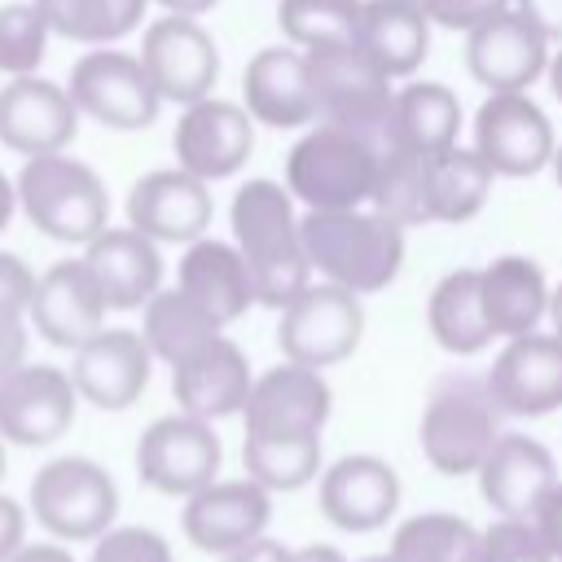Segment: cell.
Masks as SVG:
<instances>
[{
    "mask_svg": "<svg viewBox=\"0 0 562 562\" xmlns=\"http://www.w3.org/2000/svg\"><path fill=\"white\" fill-rule=\"evenodd\" d=\"M233 246L241 250L255 303L285 307L303 285H312V259L303 246V215L294 211V193L277 180H246L228 206Z\"/></svg>",
    "mask_w": 562,
    "mask_h": 562,
    "instance_id": "1",
    "label": "cell"
},
{
    "mask_svg": "<svg viewBox=\"0 0 562 562\" xmlns=\"http://www.w3.org/2000/svg\"><path fill=\"white\" fill-rule=\"evenodd\" d=\"M303 246L312 272L356 294L386 290L404 263V228L369 202L347 211H303Z\"/></svg>",
    "mask_w": 562,
    "mask_h": 562,
    "instance_id": "2",
    "label": "cell"
},
{
    "mask_svg": "<svg viewBox=\"0 0 562 562\" xmlns=\"http://www.w3.org/2000/svg\"><path fill=\"white\" fill-rule=\"evenodd\" d=\"M18 206L31 220V228H40L44 237L61 241V246H88L101 228H110V193L105 180L61 154H40L26 158L18 171Z\"/></svg>",
    "mask_w": 562,
    "mask_h": 562,
    "instance_id": "3",
    "label": "cell"
},
{
    "mask_svg": "<svg viewBox=\"0 0 562 562\" xmlns=\"http://www.w3.org/2000/svg\"><path fill=\"white\" fill-rule=\"evenodd\" d=\"M316 105L325 123H338L369 140L378 154L395 149V79L351 40L307 53Z\"/></svg>",
    "mask_w": 562,
    "mask_h": 562,
    "instance_id": "4",
    "label": "cell"
},
{
    "mask_svg": "<svg viewBox=\"0 0 562 562\" xmlns=\"http://www.w3.org/2000/svg\"><path fill=\"white\" fill-rule=\"evenodd\" d=\"M378 149L356 132L316 119L285 158V189L307 211H347L364 206L378 180Z\"/></svg>",
    "mask_w": 562,
    "mask_h": 562,
    "instance_id": "5",
    "label": "cell"
},
{
    "mask_svg": "<svg viewBox=\"0 0 562 562\" xmlns=\"http://www.w3.org/2000/svg\"><path fill=\"white\" fill-rule=\"evenodd\" d=\"M501 439V404L487 378H448L430 391L422 413V452L439 474H474Z\"/></svg>",
    "mask_w": 562,
    "mask_h": 562,
    "instance_id": "6",
    "label": "cell"
},
{
    "mask_svg": "<svg viewBox=\"0 0 562 562\" xmlns=\"http://www.w3.org/2000/svg\"><path fill=\"white\" fill-rule=\"evenodd\" d=\"M31 514L53 540H97L114 527L119 487L92 457H53L31 479Z\"/></svg>",
    "mask_w": 562,
    "mask_h": 562,
    "instance_id": "7",
    "label": "cell"
},
{
    "mask_svg": "<svg viewBox=\"0 0 562 562\" xmlns=\"http://www.w3.org/2000/svg\"><path fill=\"white\" fill-rule=\"evenodd\" d=\"M66 92L83 119L114 127V132L149 127L158 119V105H162L140 53H123L114 44H97L92 53H83L70 66Z\"/></svg>",
    "mask_w": 562,
    "mask_h": 562,
    "instance_id": "8",
    "label": "cell"
},
{
    "mask_svg": "<svg viewBox=\"0 0 562 562\" xmlns=\"http://www.w3.org/2000/svg\"><path fill=\"white\" fill-rule=\"evenodd\" d=\"M360 334H364L360 294L334 281H312L281 307L277 347H281V360L329 369L360 347Z\"/></svg>",
    "mask_w": 562,
    "mask_h": 562,
    "instance_id": "9",
    "label": "cell"
},
{
    "mask_svg": "<svg viewBox=\"0 0 562 562\" xmlns=\"http://www.w3.org/2000/svg\"><path fill=\"white\" fill-rule=\"evenodd\" d=\"M220 435L206 417L167 413L145 426L136 443V474L145 487L162 496H193L211 479H220Z\"/></svg>",
    "mask_w": 562,
    "mask_h": 562,
    "instance_id": "10",
    "label": "cell"
},
{
    "mask_svg": "<svg viewBox=\"0 0 562 562\" xmlns=\"http://www.w3.org/2000/svg\"><path fill=\"white\" fill-rule=\"evenodd\" d=\"M474 149L496 176L522 180L553 162V123L527 92H487L474 114Z\"/></svg>",
    "mask_w": 562,
    "mask_h": 562,
    "instance_id": "11",
    "label": "cell"
},
{
    "mask_svg": "<svg viewBox=\"0 0 562 562\" xmlns=\"http://www.w3.org/2000/svg\"><path fill=\"white\" fill-rule=\"evenodd\" d=\"M140 61L158 88L162 101L176 105H193L202 97H211L215 79H220V48L211 40V31L198 18H154L145 26L140 40Z\"/></svg>",
    "mask_w": 562,
    "mask_h": 562,
    "instance_id": "12",
    "label": "cell"
},
{
    "mask_svg": "<svg viewBox=\"0 0 562 562\" xmlns=\"http://www.w3.org/2000/svg\"><path fill=\"white\" fill-rule=\"evenodd\" d=\"M176 167L193 171L198 180H224L246 167L255 149V119L246 105L224 101V97H202L180 110L176 132H171Z\"/></svg>",
    "mask_w": 562,
    "mask_h": 562,
    "instance_id": "13",
    "label": "cell"
},
{
    "mask_svg": "<svg viewBox=\"0 0 562 562\" xmlns=\"http://www.w3.org/2000/svg\"><path fill=\"white\" fill-rule=\"evenodd\" d=\"M79 391L70 369L57 364H18L0 382V439L18 448H44L75 426Z\"/></svg>",
    "mask_w": 562,
    "mask_h": 562,
    "instance_id": "14",
    "label": "cell"
},
{
    "mask_svg": "<svg viewBox=\"0 0 562 562\" xmlns=\"http://www.w3.org/2000/svg\"><path fill=\"white\" fill-rule=\"evenodd\" d=\"M268 518H272V492L259 487L250 474H241V479H211L206 487L184 496L180 527L193 549L224 558L259 540Z\"/></svg>",
    "mask_w": 562,
    "mask_h": 562,
    "instance_id": "15",
    "label": "cell"
},
{
    "mask_svg": "<svg viewBox=\"0 0 562 562\" xmlns=\"http://www.w3.org/2000/svg\"><path fill=\"white\" fill-rule=\"evenodd\" d=\"M465 66L487 92H527L549 66V40L509 4L465 31Z\"/></svg>",
    "mask_w": 562,
    "mask_h": 562,
    "instance_id": "16",
    "label": "cell"
},
{
    "mask_svg": "<svg viewBox=\"0 0 562 562\" xmlns=\"http://www.w3.org/2000/svg\"><path fill=\"white\" fill-rule=\"evenodd\" d=\"M149 369H154V351L140 338V329H97L88 342L75 347L70 382L79 400H88L92 408L119 413L145 395Z\"/></svg>",
    "mask_w": 562,
    "mask_h": 562,
    "instance_id": "17",
    "label": "cell"
},
{
    "mask_svg": "<svg viewBox=\"0 0 562 562\" xmlns=\"http://www.w3.org/2000/svg\"><path fill=\"white\" fill-rule=\"evenodd\" d=\"M79 119L83 114L75 110L70 92L53 79L13 75L0 88V145L22 154V158L61 154L75 140Z\"/></svg>",
    "mask_w": 562,
    "mask_h": 562,
    "instance_id": "18",
    "label": "cell"
},
{
    "mask_svg": "<svg viewBox=\"0 0 562 562\" xmlns=\"http://www.w3.org/2000/svg\"><path fill=\"white\" fill-rule=\"evenodd\" d=\"M211 215H215L211 184L198 180V176L184 171V167L145 171V176L132 184V193H127V224L140 228L145 237H154L158 246H162V241L189 246V241L206 237Z\"/></svg>",
    "mask_w": 562,
    "mask_h": 562,
    "instance_id": "19",
    "label": "cell"
},
{
    "mask_svg": "<svg viewBox=\"0 0 562 562\" xmlns=\"http://www.w3.org/2000/svg\"><path fill=\"white\" fill-rule=\"evenodd\" d=\"M329 382L321 369L281 360L277 369H263L250 382L246 395V435H321L329 422Z\"/></svg>",
    "mask_w": 562,
    "mask_h": 562,
    "instance_id": "20",
    "label": "cell"
},
{
    "mask_svg": "<svg viewBox=\"0 0 562 562\" xmlns=\"http://www.w3.org/2000/svg\"><path fill=\"white\" fill-rule=\"evenodd\" d=\"M492 400L509 417H544L562 408V334H518L505 338L487 373Z\"/></svg>",
    "mask_w": 562,
    "mask_h": 562,
    "instance_id": "21",
    "label": "cell"
},
{
    "mask_svg": "<svg viewBox=\"0 0 562 562\" xmlns=\"http://www.w3.org/2000/svg\"><path fill=\"white\" fill-rule=\"evenodd\" d=\"M241 105L263 127H312L321 105L307 53L294 44L259 48L241 75Z\"/></svg>",
    "mask_w": 562,
    "mask_h": 562,
    "instance_id": "22",
    "label": "cell"
},
{
    "mask_svg": "<svg viewBox=\"0 0 562 562\" xmlns=\"http://www.w3.org/2000/svg\"><path fill=\"white\" fill-rule=\"evenodd\" d=\"M400 509V474L391 461L373 452L338 457L329 470H321V514L351 536L378 531Z\"/></svg>",
    "mask_w": 562,
    "mask_h": 562,
    "instance_id": "23",
    "label": "cell"
},
{
    "mask_svg": "<svg viewBox=\"0 0 562 562\" xmlns=\"http://www.w3.org/2000/svg\"><path fill=\"white\" fill-rule=\"evenodd\" d=\"M474 479H479V496L496 509V518H536V509L544 505V496L562 474L540 439L501 430Z\"/></svg>",
    "mask_w": 562,
    "mask_h": 562,
    "instance_id": "24",
    "label": "cell"
},
{
    "mask_svg": "<svg viewBox=\"0 0 562 562\" xmlns=\"http://www.w3.org/2000/svg\"><path fill=\"white\" fill-rule=\"evenodd\" d=\"M105 299L88 272L83 259H57L53 268H44L35 277V294H31V325L44 342L75 351L79 342H88L97 329H105Z\"/></svg>",
    "mask_w": 562,
    "mask_h": 562,
    "instance_id": "25",
    "label": "cell"
},
{
    "mask_svg": "<svg viewBox=\"0 0 562 562\" xmlns=\"http://www.w3.org/2000/svg\"><path fill=\"white\" fill-rule=\"evenodd\" d=\"M83 263L105 299L110 312H136L145 307L158 290H162V255L158 241L145 237L140 228H101L88 250Z\"/></svg>",
    "mask_w": 562,
    "mask_h": 562,
    "instance_id": "26",
    "label": "cell"
},
{
    "mask_svg": "<svg viewBox=\"0 0 562 562\" xmlns=\"http://www.w3.org/2000/svg\"><path fill=\"white\" fill-rule=\"evenodd\" d=\"M250 382H255V373H250L241 347L224 334L211 338L206 347H198L193 356H184L180 364H171V395H176L180 413H193L206 422L241 413Z\"/></svg>",
    "mask_w": 562,
    "mask_h": 562,
    "instance_id": "27",
    "label": "cell"
},
{
    "mask_svg": "<svg viewBox=\"0 0 562 562\" xmlns=\"http://www.w3.org/2000/svg\"><path fill=\"white\" fill-rule=\"evenodd\" d=\"M176 285L189 299H198L220 325H233L255 303V281H250L241 250L233 241H220V237H198L184 246L180 268H176Z\"/></svg>",
    "mask_w": 562,
    "mask_h": 562,
    "instance_id": "28",
    "label": "cell"
},
{
    "mask_svg": "<svg viewBox=\"0 0 562 562\" xmlns=\"http://www.w3.org/2000/svg\"><path fill=\"white\" fill-rule=\"evenodd\" d=\"M479 285H483V312H487L492 338L531 334L549 316V281L540 263L527 255L492 259L487 268H479Z\"/></svg>",
    "mask_w": 562,
    "mask_h": 562,
    "instance_id": "29",
    "label": "cell"
},
{
    "mask_svg": "<svg viewBox=\"0 0 562 562\" xmlns=\"http://www.w3.org/2000/svg\"><path fill=\"white\" fill-rule=\"evenodd\" d=\"M356 44L391 75L404 79L426 61L430 48V18L408 0H364Z\"/></svg>",
    "mask_w": 562,
    "mask_h": 562,
    "instance_id": "30",
    "label": "cell"
},
{
    "mask_svg": "<svg viewBox=\"0 0 562 562\" xmlns=\"http://www.w3.org/2000/svg\"><path fill=\"white\" fill-rule=\"evenodd\" d=\"M426 325L448 356H479L492 342L479 268H452L439 277V285L430 290V303H426Z\"/></svg>",
    "mask_w": 562,
    "mask_h": 562,
    "instance_id": "31",
    "label": "cell"
},
{
    "mask_svg": "<svg viewBox=\"0 0 562 562\" xmlns=\"http://www.w3.org/2000/svg\"><path fill=\"white\" fill-rule=\"evenodd\" d=\"M496 171L474 145H448L439 154H426V198H430V224H461L483 211L492 193Z\"/></svg>",
    "mask_w": 562,
    "mask_h": 562,
    "instance_id": "32",
    "label": "cell"
},
{
    "mask_svg": "<svg viewBox=\"0 0 562 562\" xmlns=\"http://www.w3.org/2000/svg\"><path fill=\"white\" fill-rule=\"evenodd\" d=\"M461 132V101L448 83L413 79L395 88V145L413 154H439L457 145Z\"/></svg>",
    "mask_w": 562,
    "mask_h": 562,
    "instance_id": "33",
    "label": "cell"
},
{
    "mask_svg": "<svg viewBox=\"0 0 562 562\" xmlns=\"http://www.w3.org/2000/svg\"><path fill=\"white\" fill-rule=\"evenodd\" d=\"M140 312H145L140 316V338L149 342L154 360H167V364H180L184 356H193L198 347H206L211 338L224 334V325L198 299H189L180 285L158 290Z\"/></svg>",
    "mask_w": 562,
    "mask_h": 562,
    "instance_id": "34",
    "label": "cell"
},
{
    "mask_svg": "<svg viewBox=\"0 0 562 562\" xmlns=\"http://www.w3.org/2000/svg\"><path fill=\"white\" fill-rule=\"evenodd\" d=\"M241 470L268 492H299L321 474V435H246Z\"/></svg>",
    "mask_w": 562,
    "mask_h": 562,
    "instance_id": "35",
    "label": "cell"
},
{
    "mask_svg": "<svg viewBox=\"0 0 562 562\" xmlns=\"http://www.w3.org/2000/svg\"><path fill=\"white\" fill-rule=\"evenodd\" d=\"M48 31L75 44H114L140 26L149 0H35Z\"/></svg>",
    "mask_w": 562,
    "mask_h": 562,
    "instance_id": "36",
    "label": "cell"
},
{
    "mask_svg": "<svg viewBox=\"0 0 562 562\" xmlns=\"http://www.w3.org/2000/svg\"><path fill=\"white\" fill-rule=\"evenodd\" d=\"M391 553H400L408 562H479L483 531L457 514L426 509V514H413L395 527Z\"/></svg>",
    "mask_w": 562,
    "mask_h": 562,
    "instance_id": "37",
    "label": "cell"
},
{
    "mask_svg": "<svg viewBox=\"0 0 562 562\" xmlns=\"http://www.w3.org/2000/svg\"><path fill=\"white\" fill-rule=\"evenodd\" d=\"M369 206L395 220L400 228L430 224V198H426V154L413 149H386L378 158V180L369 193Z\"/></svg>",
    "mask_w": 562,
    "mask_h": 562,
    "instance_id": "38",
    "label": "cell"
},
{
    "mask_svg": "<svg viewBox=\"0 0 562 562\" xmlns=\"http://www.w3.org/2000/svg\"><path fill=\"white\" fill-rule=\"evenodd\" d=\"M360 4L364 0H281L277 22L285 44L312 53L329 44H351L360 26Z\"/></svg>",
    "mask_w": 562,
    "mask_h": 562,
    "instance_id": "39",
    "label": "cell"
},
{
    "mask_svg": "<svg viewBox=\"0 0 562 562\" xmlns=\"http://www.w3.org/2000/svg\"><path fill=\"white\" fill-rule=\"evenodd\" d=\"M48 22L44 13L22 0L13 4H0V70L13 79V75H35L44 53H48Z\"/></svg>",
    "mask_w": 562,
    "mask_h": 562,
    "instance_id": "40",
    "label": "cell"
},
{
    "mask_svg": "<svg viewBox=\"0 0 562 562\" xmlns=\"http://www.w3.org/2000/svg\"><path fill=\"white\" fill-rule=\"evenodd\" d=\"M553 553L544 549L540 531L531 518H496L483 531V553L479 562H549Z\"/></svg>",
    "mask_w": 562,
    "mask_h": 562,
    "instance_id": "41",
    "label": "cell"
},
{
    "mask_svg": "<svg viewBox=\"0 0 562 562\" xmlns=\"http://www.w3.org/2000/svg\"><path fill=\"white\" fill-rule=\"evenodd\" d=\"M88 562H176L171 544L149 527H110L92 540Z\"/></svg>",
    "mask_w": 562,
    "mask_h": 562,
    "instance_id": "42",
    "label": "cell"
},
{
    "mask_svg": "<svg viewBox=\"0 0 562 562\" xmlns=\"http://www.w3.org/2000/svg\"><path fill=\"white\" fill-rule=\"evenodd\" d=\"M408 4H417V9L430 18V26L470 31V26H479L483 18H492V13L509 9L514 0H408Z\"/></svg>",
    "mask_w": 562,
    "mask_h": 562,
    "instance_id": "43",
    "label": "cell"
},
{
    "mask_svg": "<svg viewBox=\"0 0 562 562\" xmlns=\"http://www.w3.org/2000/svg\"><path fill=\"white\" fill-rule=\"evenodd\" d=\"M31 294H35V272L26 268L22 255L0 250V312H31Z\"/></svg>",
    "mask_w": 562,
    "mask_h": 562,
    "instance_id": "44",
    "label": "cell"
},
{
    "mask_svg": "<svg viewBox=\"0 0 562 562\" xmlns=\"http://www.w3.org/2000/svg\"><path fill=\"white\" fill-rule=\"evenodd\" d=\"M26 364V316L18 312H0V382Z\"/></svg>",
    "mask_w": 562,
    "mask_h": 562,
    "instance_id": "45",
    "label": "cell"
},
{
    "mask_svg": "<svg viewBox=\"0 0 562 562\" xmlns=\"http://www.w3.org/2000/svg\"><path fill=\"white\" fill-rule=\"evenodd\" d=\"M536 531H540V540H544V549L553 553V558H562V479L553 483V492L544 496V505L536 509Z\"/></svg>",
    "mask_w": 562,
    "mask_h": 562,
    "instance_id": "46",
    "label": "cell"
},
{
    "mask_svg": "<svg viewBox=\"0 0 562 562\" xmlns=\"http://www.w3.org/2000/svg\"><path fill=\"white\" fill-rule=\"evenodd\" d=\"M26 544V509L0 492V562L13 558Z\"/></svg>",
    "mask_w": 562,
    "mask_h": 562,
    "instance_id": "47",
    "label": "cell"
},
{
    "mask_svg": "<svg viewBox=\"0 0 562 562\" xmlns=\"http://www.w3.org/2000/svg\"><path fill=\"white\" fill-rule=\"evenodd\" d=\"M514 9H518L549 44H562V0H514Z\"/></svg>",
    "mask_w": 562,
    "mask_h": 562,
    "instance_id": "48",
    "label": "cell"
},
{
    "mask_svg": "<svg viewBox=\"0 0 562 562\" xmlns=\"http://www.w3.org/2000/svg\"><path fill=\"white\" fill-rule=\"evenodd\" d=\"M285 553H290V549H281V544H272L268 536H259V540H250L246 549L224 553L220 562H285Z\"/></svg>",
    "mask_w": 562,
    "mask_h": 562,
    "instance_id": "49",
    "label": "cell"
},
{
    "mask_svg": "<svg viewBox=\"0 0 562 562\" xmlns=\"http://www.w3.org/2000/svg\"><path fill=\"white\" fill-rule=\"evenodd\" d=\"M4 562H75V553L66 544H22L13 558Z\"/></svg>",
    "mask_w": 562,
    "mask_h": 562,
    "instance_id": "50",
    "label": "cell"
},
{
    "mask_svg": "<svg viewBox=\"0 0 562 562\" xmlns=\"http://www.w3.org/2000/svg\"><path fill=\"white\" fill-rule=\"evenodd\" d=\"M149 4H158L162 13H180V18H202V13L215 9L220 0H149Z\"/></svg>",
    "mask_w": 562,
    "mask_h": 562,
    "instance_id": "51",
    "label": "cell"
},
{
    "mask_svg": "<svg viewBox=\"0 0 562 562\" xmlns=\"http://www.w3.org/2000/svg\"><path fill=\"white\" fill-rule=\"evenodd\" d=\"M285 562H347L334 544H307V549H290Z\"/></svg>",
    "mask_w": 562,
    "mask_h": 562,
    "instance_id": "52",
    "label": "cell"
},
{
    "mask_svg": "<svg viewBox=\"0 0 562 562\" xmlns=\"http://www.w3.org/2000/svg\"><path fill=\"white\" fill-rule=\"evenodd\" d=\"M13 211H18V184L0 171V233L13 224Z\"/></svg>",
    "mask_w": 562,
    "mask_h": 562,
    "instance_id": "53",
    "label": "cell"
},
{
    "mask_svg": "<svg viewBox=\"0 0 562 562\" xmlns=\"http://www.w3.org/2000/svg\"><path fill=\"white\" fill-rule=\"evenodd\" d=\"M544 75H549V88H553V97L562 101V48H558V53H549V66H544Z\"/></svg>",
    "mask_w": 562,
    "mask_h": 562,
    "instance_id": "54",
    "label": "cell"
},
{
    "mask_svg": "<svg viewBox=\"0 0 562 562\" xmlns=\"http://www.w3.org/2000/svg\"><path fill=\"white\" fill-rule=\"evenodd\" d=\"M549 325H553V334H562V281L549 290Z\"/></svg>",
    "mask_w": 562,
    "mask_h": 562,
    "instance_id": "55",
    "label": "cell"
},
{
    "mask_svg": "<svg viewBox=\"0 0 562 562\" xmlns=\"http://www.w3.org/2000/svg\"><path fill=\"white\" fill-rule=\"evenodd\" d=\"M364 562H408V558H400V553H391V549H386V553H378V558H364Z\"/></svg>",
    "mask_w": 562,
    "mask_h": 562,
    "instance_id": "56",
    "label": "cell"
},
{
    "mask_svg": "<svg viewBox=\"0 0 562 562\" xmlns=\"http://www.w3.org/2000/svg\"><path fill=\"white\" fill-rule=\"evenodd\" d=\"M549 167H553V176H558V184H562V149H553V162H549Z\"/></svg>",
    "mask_w": 562,
    "mask_h": 562,
    "instance_id": "57",
    "label": "cell"
},
{
    "mask_svg": "<svg viewBox=\"0 0 562 562\" xmlns=\"http://www.w3.org/2000/svg\"><path fill=\"white\" fill-rule=\"evenodd\" d=\"M0 479H4V439H0Z\"/></svg>",
    "mask_w": 562,
    "mask_h": 562,
    "instance_id": "58",
    "label": "cell"
},
{
    "mask_svg": "<svg viewBox=\"0 0 562 562\" xmlns=\"http://www.w3.org/2000/svg\"><path fill=\"white\" fill-rule=\"evenodd\" d=\"M549 562H562V558H549Z\"/></svg>",
    "mask_w": 562,
    "mask_h": 562,
    "instance_id": "59",
    "label": "cell"
}]
</instances>
